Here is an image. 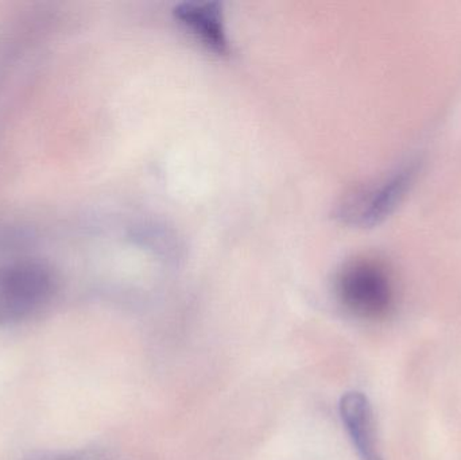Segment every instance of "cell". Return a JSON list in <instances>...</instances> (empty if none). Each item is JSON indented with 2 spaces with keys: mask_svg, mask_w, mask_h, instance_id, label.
<instances>
[{
  "mask_svg": "<svg viewBox=\"0 0 461 460\" xmlns=\"http://www.w3.org/2000/svg\"><path fill=\"white\" fill-rule=\"evenodd\" d=\"M339 412L349 439L362 460H384L376 440L373 408L365 394L349 392L341 397Z\"/></svg>",
  "mask_w": 461,
  "mask_h": 460,
  "instance_id": "5",
  "label": "cell"
},
{
  "mask_svg": "<svg viewBox=\"0 0 461 460\" xmlns=\"http://www.w3.org/2000/svg\"><path fill=\"white\" fill-rule=\"evenodd\" d=\"M336 293L351 315L365 320L387 318L397 299L392 269L373 256L357 257L343 265L336 278Z\"/></svg>",
  "mask_w": 461,
  "mask_h": 460,
  "instance_id": "2",
  "label": "cell"
},
{
  "mask_svg": "<svg viewBox=\"0 0 461 460\" xmlns=\"http://www.w3.org/2000/svg\"><path fill=\"white\" fill-rule=\"evenodd\" d=\"M417 169V164L411 162L379 180L351 189L336 205V218L355 227H373L381 223L402 202L416 178Z\"/></svg>",
  "mask_w": 461,
  "mask_h": 460,
  "instance_id": "3",
  "label": "cell"
},
{
  "mask_svg": "<svg viewBox=\"0 0 461 460\" xmlns=\"http://www.w3.org/2000/svg\"><path fill=\"white\" fill-rule=\"evenodd\" d=\"M23 460H108L105 453L91 448L69 451H40L27 455Z\"/></svg>",
  "mask_w": 461,
  "mask_h": 460,
  "instance_id": "6",
  "label": "cell"
},
{
  "mask_svg": "<svg viewBox=\"0 0 461 460\" xmlns=\"http://www.w3.org/2000/svg\"><path fill=\"white\" fill-rule=\"evenodd\" d=\"M176 19L203 45L219 54L230 53L223 5L219 2H184L176 5Z\"/></svg>",
  "mask_w": 461,
  "mask_h": 460,
  "instance_id": "4",
  "label": "cell"
},
{
  "mask_svg": "<svg viewBox=\"0 0 461 460\" xmlns=\"http://www.w3.org/2000/svg\"><path fill=\"white\" fill-rule=\"evenodd\" d=\"M59 275L38 258H16L0 265V327L29 320L50 305Z\"/></svg>",
  "mask_w": 461,
  "mask_h": 460,
  "instance_id": "1",
  "label": "cell"
}]
</instances>
